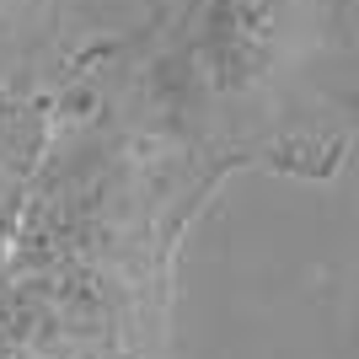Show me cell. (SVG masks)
<instances>
[{
    "label": "cell",
    "instance_id": "1",
    "mask_svg": "<svg viewBox=\"0 0 359 359\" xmlns=\"http://www.w3.org/2000/svg\"><path fill=\"white\" fill-rule=\"evenodd\" d=\"M6 11H11V0H0V16H6Z\"/></svg>",
    "mask_w": 359,
    "mask_h": 359
}]
</instances>
